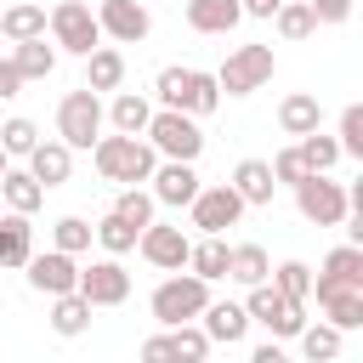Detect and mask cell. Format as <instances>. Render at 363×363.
Returning a JSON list of instances; mask_svg holds the SVG:
<instances>
[{"mask_svg": "<svg viewBox=\"0 0 363 363\" xmlns=\"http://www.w3.org/2000/svg\"><path fill=\"white\" fill-rule=\"evenodd\" d=\"M153 96H159L164 108L193 113V119H204V113L221 108V85H216V74H204V68H159Z\"/></svg>", "mask_w": 363, "mask_h": 363, "instance_id": "obj_2", "label": "cell"}, {"mask_svg": "<svg viewBox=\"0 0 363 363\" xmlns=\"http://www.w3.org/2000/svg\"><path fill=\"white\" fill-rule=\"evenodd\" d=\"M244 6V17H272L278 11V0H238Z\"/></svg>", "mask_w": 363, "mask_h": 363, "instance_id": "obj_47", "label": "cell"}, {"mask_svg": "<svg viewBox=\"0 0 363 363\" xmlns=\"http://www.w3.org/2000/svg\"><path fill=\"white\" fill-rule=\"evenodd\" d=\"M323 272H329V278H352V284H363V244H335V250L323 255Z\"/></svg>", "mask_w": 363, "mask_h": 363, "instance_id": "obj_40", "label": "cell"}, {"mask_svg": "<svg viewBox=\"0 0 363 363\" xmlns=\"http://www.w3.org/2000/svg\"><path fill=\"white\" fill-rule=\"evenodd\" d=\"M312 295H318L323 318H329V323H335L340 335H346V329H363V284L318 272V278H312Z\"/></svg>", "mask_w": 363, "mask_h": 363, "instance_id": "obj_10", "label": "cell"}, {"mask_svg": "<svg viewBox=\"0 0 363 363\" xmlns=\"http://www.w3.org/2000/svg\"><path fill=\"white\" fill-rule=\"evenodd\" d=\"M34 142H40V125H34V119H23V113H17V119H6V125H0V147H6V159H28V147H34Z\"/></svg>", "mask_w": 363, "mask_h": 363, "instance_id": "obj_37", "label": "cell"}, {"mask_svg": "<svg viewBox=\"0 0 363 363\" xmlns=\"http://www.w3.org/2000/svg\"><path fill=\"white\" fill-rule=\"evenodd\" d=\"M23 278H28V289H40V295H62V289L79 284V261H74L68 250H45V255H28V261H23Z\"/></svg>", "mask_w": 363, "mask_h": 363, "instance_id": "obj_14", "label": "cell"}, {"mask_svg": "<svg viewBox=\"0 0 363 363\" xmlns=\"http://www.w3.org/2000/svg\"><path fill=\"white\" fill-rule=\"evenodd\" d=\"M340 153H352V159H363V108L352 102V108H340Z\"/></svg>", "mask_w": 363, "mask_h": 363, "instance_id": "obj_41", "label": "cell"}, {"mask_svg": "<svg viewBox=\"0 0 363 363\" xmlns=\"http://www.w3.org/2000/svg\"><path fill=\"white\" fill-rule=\"evenodd\" d=\"M238 17H244L238 0H187V28L199 34H233Z\"/></svg>", "mask_w": 363, "mask_h": 363, "instance_id": "obj_20", "label": "cell"}, {"mask_svg": "<svg viewBox=\"0 0 363 363\" xmlns=\"http://www.w3.org/2000/svg\"><path fill=\"white\" fill-rule=\"evenodd\" d=\"M244 312H250V323H267V329H272V340H295V335H301V323H306V306H295L289 295H278V289H272V278L250 284Z\"/></svg>", "mask_w": 363, "mask_h": 363, "instance_id": "obj_7", "label": "cell"}, {"mask_svg": "<svg viewBox=\"0 0 363 363\" xmlns=\"http://www.w3.org/2000/svg\"><path fill=\"white\" fill-rule=\"evenodd\" d=\"M85 85L102 96V91H119L125 85V51H113V45H96V51H85Z\"/></svg>", "mask_w": 363, "mask_h": 363, "instance_id": "obj_22", "label": "cell"}, {"mask_svg": "<svg viewBox=\"0 0 363 363\" xmlns=\"http://www.w3.org/2000/svg\"><path fill=\"white\" fill-rule=\"evenodd\" d=\"M102 119H113V130H125V136H142V130H147V119H153V102H147L142 91H119V96H113V108H108Z\"/></svg>", "mask_w": 363, "mask_h": 363, "instance_id": "obj_26", "label": "cell"}, {"mask_svg": "<svg viewBox=\"0 0 363 363\" xmlns=\"http://www.w3.org/2000/svg\"><path fill=\"white\" fill-rule=\"evenodd\" d=\"M11 62H17V74H23V79H45V74L57 68V45H45V34H34V40H17Z\"/></svg>", "mask_w": 363, "mask_h": 363, "instance_id": "obj_29", "label": "cell"}, {"mask_svg": "<svg viewBox=\"0 0 363 363\" xmlns=\"http://www.w3.org/2000/svg\"><path fill=\"white\" fill-rule=\"evenodd\" d=\"M91 159H96V176H102V182H119V187H130V182H147V176H153V164H159L153 142H142V136H125V130H113V136H96V142H91Z\"/></svg>", "mask_w": 363, "mask_h": 363, "instance_id": "obj_1", "label": "cell"}, {"mask_svg": "<svg viewBox=\"0 0 363 363\" xmlns=\"http://www.w3.org/2000/svg\"><path fill=\"white\" fill-rule=\"evenodd\" d=\"M267 272H272V261H267L261 244H227V278H233V284L250 289V284H261Z\"/></svg>", "mask_w": 363, "mask_h": 363, "instance_id": "obj_27", "label": "cell"}, {"mask_svg": "<svg viewBox=\"0 0 363 363\" xmlns=\"http://www.w3.org/2000/svg\"><path fill=\"white\" fill-rule=\"evenodd\" d=\"M272 23H278V34H284V40H306V34L318 28V17H312V6H306V0H278Z\"/></svg>", "mask_w": 363, "mask_h": 363, "instance_id": "obj_35", "label": "cell"}, {"mask_svg": "<svg viewBox=\"0 0 363 363\" xmlns=\"http://www.w3.org/2000/svg\"><path fill=\"white\" fill-rule=\"evenodd\" d=\"M295 147H301V159H306V170H335L346 153H340V142L335 136H323V130H306V136H295Z\"/></svg>", "mask_w": 363, "mask_h": 363, "instance_id": "obj_33", "label": "cell"}, {"mask_svg": "<svg viewBox=\"0 0 363 363\" xmlns=\"http://www.w3.org/2000/svg\"><path fill=\"white\" fill-rule=\"evenodd\" d=\"M187 210H193V227H199V233H221V227H233L250 204L233 193V182H216V187H199Z\"/></svg>", "mask_w": 363, "mask_h": 363, "instance_id": "obj_11", "label": "cell"}, {"mask_svg": "<svg viewBox=\"0 0 363 363\" xmlns=\"http://www.w3.org/2000/svg\"><path fill=\"white\" fill-rule=\"evenodd\" d=\"M250 357H255V363H284V346H278V340H267V346H255Z\"/></svg>", "mask_w": 363, "mask_h": 363, "instance_id": "obj_46", "label": "cell"}, {"mask_svg": "<svg viewBox=\"0 0 363 363\" xmlns=\"http://www.w3.org/2000/svg\"><path fill=\"white\" fill-rule=\"evenodd\" d=\"M204 301H210V284H204L199 272H182V267H176V272L147 295V306H153V318H159L164 329H170V323H187V318H199V312H204Z\"/></svg>", "mask_w": 363, "mask_h": 363, "instance_id": "obj_3", "label": "cell"}, {"mask_svg": "<svg viewBox=\"0 0 363 363\" xmlns=\"http://www.w3.org/2000/svg\"><path fill=\"white\" fill-rule=\"evenodd\" d=\"M6 164H11V159H6V147H0V176H6Z\"/></svg>", "mask_w": 363, "mask_h": 363, "instance_id": "obj_48", "label": "cell"}, {"mask_svg": "<svg viewBox=\"0 0 363 363\" xmlns=\"http://www.w3.org/2000/svg\"><path fill=\"white\" fill-rule=\"evenodd\" d=\"M233 193H238L244 204H272V193H278L272 164H267V159H238V164H233Z\"/></svg>", "mask_w": 363, "mask_h": 363, "instance_id": "obj_19", "label": "cell"}, {"mask_svg": "<svg viewBox=\"0 0 363 363\" xmlns=\"http://www.w3.org/2000/svg\"><path fill=\"white\" fill-rule=\"evenodd\" d=\"M272 176H278V182H289V187H295V182L306 176V159H301V147H295V142H289V147H284V153L272 159Z\"/></svg>", "mask_w": 363, "mask_h": 363, "instance_id": "obj_42", "label": "cell"}, {"mask_svg": "<svg viewBox=\"0 0 363 363\" xmlns=\"http://www.w3.org/2000/svg\"><path fill=\"white\" fill-rule=\"evenodd\" d=\"M306 6H312L318 23H346L352 17V0H306Z\"/></svg>", "mask_w": 363, "mask_h": 363, "instance_id": "obj_43", "label": "cell"}, {"mask_svg": "<svg viewBox=\"0 0 363 363\" xmlns=\"http://www.w3.org/2000/svg\"><path fill=\"white\" fill-rule=\"evenodd\" d=\"M113 210H119V216H125L130 227H147V221H153V193H147L142 182H130V187H125V193L113 199Z\"/></svg>", "mask_w": 363, "mask_h": 363, "instance_id": "obj_38", "label": "cell"}, {"mask_svg": "<svg viewBox=\"0 0 363 363\" xmlns=\"http://www.w3.org/2000/svg\"><path fill=\"white\" fill-rule=\"evenodd\" d=\"M0 34L17 45V40H34V34H45V6H34V0H17V6H6L0 11Z\"/></svg>", "mask_w": 363, "mask_h": 363, "instance_id": "obj_28", "label": "cell"}, {"mask_svg": "<svg viewBox=\"0 0 363 363\" xmlns=\"http://www.w3.org/2000/svg\"><path fill=\"white\" fill-rule=\"evenodd\" d=\"M199 329L210 335V346H238L250 329V312H244V301H204Z\"/></svg>", "mask_w": 363, "mask_h": 363, "instance_id": "obj_17", "label": "cell"}, {"mask_svg": "<svg viewBox=\"0 0 363 363\" xmlns=\"http://www.w3.org/2000/svg\"><path fill=\"white\" fill-rule=\"evenodd\" d=\"M295 210H301L312 227H340L352 204H346V187L329 182V170H306V176L295 182Z\"/></svg>", "mask_w": 363, "mask_h": 363, "instance_id": "obj_6", "label": "cell"}, {"mask_svg": "<svg viewBox=\"0 0 363 363\" xmlns=\"http://www.w3.org/2000/svg\"><path fill=\"white\" fill-rule=\"evenodd\" d=\"M318 119H323V108H318L312 91H289L278 102V130L284 136H306V130H318Z\"/></svg>", "mask_w": 363, "mask_h": 363, "instance_id": "obj_23", "label": "cell"}, {"mask_svg": "<svg viewBox=\"0 0 363 363\" xmlns=\"http://www.w3.org/2000/svg\"><path fill=\"white\" fill-rule=\"evenodd\" d=\"M0 199H6V210L34 216V210L45 204V187L34 182V170H11V164H6V176H0Z\"/></svg>", "mask_w": 363, "mask_h": 363, "instance_id": "obj_25", "label": "cell"}, {"mask_svg": "<svg viewBox=\"0 0 363 363\" xmlns=\"http://www.w3.org/2000/svg\"><path fill=\"white\" fill-rule=\"evenodd\" d=\"M91 306H119L125 295H130V272L119 267V255H102V261H91V267H79V284H74Z\"/></svg>", "mask_w": 363, "mask_h": 363, "instance_id": "obj_12", "label": "cell"}, {"mask_svg": "<svg viewBox=\"0 0 363 363\" xmlns=\"http://www.w3.org/2000/svg\"><path fill=\"white\" fill-rule=\"evenodd\" d=\"M96 28H102L108 40H119V45H136V40H147L153 17H147L142 0H102V6H96Z\"/></svg>", "mask_w": 363, "mask_h": 363, "instance_id": "obj_15", "label": "cell"}, {"mask_svg": "<svg viewBox=\"0 0 363 363\" xmlns=\"http://www.w3.org/2000/svg\"><path fill=\"white\" fill-rule=\"evenodd\" d=\"M187 267L204 278V284H216V278H227V244L216 238V233H204L199 244H187Z\"/></svg>", "mask_w": 363, "mask_h": 363, "instance_id": "obj_30", "label": "cell"}, {"mask_svg": "<svg viewBox=\"0 0 363 363\" xmlns=\"http://www.w3.org/2000/svg\"><path fill=\"white\" fill-rule=\"evenodd\" d=\"M267 79H272V45H233L227 62H221V74H216V85L227 96H250Z\"/></svg>", "mask_w": 363, "mask_h": 363, "instance_id": "obj_9", "label": "cell"}, {"mask_svg": "<svg viewBox=\"0 0 363 363\" xmlns=\"http://www.w3.org/2000/svg\"><path fill=\"white\" fill-rule=\"evenodd\" d=\"M170 352H176V357H187V363L210 357V335L199 329V318H187V323H170Z\"/></svg>", "mask_w": 363, "mask_h": 363, "instance_id": "obj_36", "label": "cell"}, {"mask_svg": "<svg viewBox=\"0 0 363 363\" xmlns=\"http://www.w3.org/2000/svg\"><path fill=\"white\" fill-rule=\"evenodd\" d=\"M267 278H272L278 295H289L295 306H306V295H312V267H306V261H284V267H272Z\"/></svg>", "mask_w": 363, "mask_h": 363, "instance_id": "obj_34", "label": "cell"}, {"mask_svg": "<svg viewBox=\"0 0 363 363\" xmlns=\"http://www.w3.org/2000/svg\"><path fill=\"white\" fill-rule=\"evenodd\" d=\"M34 255V227L23 210H6L0 216V267H23Z\"/></svg>", "mask_w": 363, "mask_h": 363, "instance_id": "obj_21", "label": "cell"}, {"mask_svg": "<svg viewBox=\"0 0 363 363\" xmlns=\"http://www.w3.org/2000/svg\"><path fill=\"white\" fill-rule=\"evenodd\" d=\"M51 250H68V255L91 250V221H85V216H62V221L51 227Z\"/></svg>", "mask_w": 363, "mask_h": 363, "instance_id": "obj_39", "label": "cell"}, {"mask_svg": "<svg viewBox=\"0 0 363 363\" xmlns=\"http://www.w3.org/2000/svg\"><path fill=\"white\" fill-rule=\"evenodd\" d=\"M142 357H147V363H164V357H176V352H170V335H147V340H142Z\"/></svg>", "mask_w": 363, "mask_h": 363, "instance_id": "obj_45", "label": "cell"}, {"mask_svg": "<svg viewBox=\"0 0 363 363\" xmlns=\"http://www.w3.org/2000/svg\"><path fill=\"white\" fill-rule=\"evenodd\" d=\"M57 136H62L74 153L102 136V96H96L91 85H79V91H68V96L57 102Z\"/></svg>", "mask_w": 363, "mask_h": 363, "instance_id": "obj_8", "label": "cell"}, {"mask_svg": "<svg viewBox=\"0 0 363 363\" xmlns=\"http://www.w3.org/2000/svg\"><path fill=\"white\" fill-rule=\"evenodd\" d=\"M295 340H301V352H306L312 363H329V357H340V329H335L329 318H323V323H301V335H295Z\"/></svg>", "mask_w": 363, "mask_h": 363, "instance_id": "obj_32", "label": "cell"}, {"mask_svg": "<svg viewBox=\"0 0 363 363\" xmlns=\"http://www.w3.org/2000/svg\"><path fill=\"white\" fill-rule=\"evenodd\" d=\"M153 187V204H193V193H199V170H193V159H164V164H153V176H147Z\"/></svg>", "mask_w": 363, "mask_h": 363, "instance_id": "obj_16", "label": "cell"}, {"mask_svg": "<svg viewBox=\"0 0 363 363\" xmlns=\"http://www.w3.org/2000/svg\"><path fill=\"white\" fill-rule=\"evenodd\" d=\"M45 28H51V45H57V51H74V57H85V51L102 45L96 11H91L85 0H57L51 17H45Z\"/></svg>", "mask_w": 363, "mask_h": 363, "instance_id": "obj_4", "label": "cell"}, {"mask_svg": "<svg viewBox=\"0 0 363 363\" xmlns=\"http://www.w3.org/2000/svg\"><path fill=\"white\" fill-rule=\"evenodd\" d=\"M142 136H147L153 153H164V159H199V153H204V130H199V119L182 113V108H159Z\"/></svg>", "mask_w": 363, "mask_h": 363, "instance_id": "obj_5", "label": "cell"}, {"mask_svg": "<svg viewBox=\"0 0 363 363\" xmlns=\"http://www.w3.org/2000/svg\"><path fill=\"white\" fill-rule=\"evenodd\" d=\"M23 85H28V79L17 74V62H11V57H0V102H6V96H23Z\"/></svg>", "mask_w": 363, "mask_h": 363, "instance_id": "obj_44", "label": "cell"}, {"mask_svg": "<svg viewBox=\"0 0 363 363\" xmlns=\"http://www.w3.org/2000/svg\"><path fill=\"white\" fill-rule=\"evenodd\" d=\"M28 170H34V182L51 193V187H62L68 176H74V147L57 136V142H34L28 147Z\"/></svg>", "mask_w": 363, "mask_h": 363, "instance_id": "obj_18", "label": "cell"}, {"mask_svg": "<svg viewBox=\"0 0 363 363\" xmlns=\"http://www.w3.org/2000/svg\"><path fill=\"white\" fill-rule=\"evenodd\" d=\"M51 329H57L62 340L85 335V329H91V301H85L79 289H62V295H51Z\"/></svg>", "mask_w": 363, "mask_h": 363, "instance_id": "obj_24", "label": "cell"}, {"mask_svg": "<svg viewBox=\"0 0 363 363\" xmlns=\"http://www.w3.org/2000/svg\"><path fill=\"white\" fill-rule=\"evenodd\" d=\"M136 233H142V227H130V221H125L119 210H108V216H102V221L91 227V238H96V244H102L108 255H130V250H136Z\"/></svg>", "mask_w": 363, "mask_h": 363, "instance_id": "obj_31", "label": "cell"}, {"mask_svg": "<svg viewBox=\"0 0 363 363\" xmlns=\"http://www.w3.org/2000/svg\"><path fill=\"white\" fill-rule=\"evenodd\" d=\"M187 233L182 227H170V221H147L142 233H136V250H142V261H153L159 272H176V267H187Z\"/></svg>", "mask_w": 363, "mask_h": 363, "instance_id": "obj_13", "label": "cell"}]
</instances>
